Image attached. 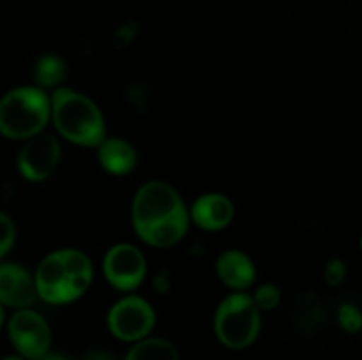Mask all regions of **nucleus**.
<instances>
[{"instance_id":"obj_1","label":"nucleus","mask_w":362,"mask_h":360,"mask_svg":"<svg viewBox=\"0 0 362 360\" xmlns=\"http://www.w3.org/2000/svg\"><path fill=\"white\" fill-rule=\"evenodd\" d=\"M131 224L141 242L156 249L177 246L189 229V208L166 180H147L131 201Z\"/></svg>"},{"instance_id":"obj_2","label":"nucleus","mask_w":362,"mask_h":360,"mask_svg":"<svg viewBox=\"0 0 362 360\" xmlns=\"http://www.w3.org/2000/svg\"><path fill=\"white\" fill-rule=\"evenodd\" d=\"M94 265L85 251L64 247L46 254L34 272L37 299L52 306L76 302L90 289Z\"/></svg>"},{"instance_id":"obj_3","label":"nucleus","mask_w":362,"mask_h":360,"mask_svg":"<svg viewBox=\"0 0 362 360\" xmlns=\"http://www.w3.org/2000/svg\"><path fill=\"white\" fill-rule=\"evenodd\" d=\"M49 120L69 143L95 148L108 134L101 108L94 99L71 87H59L49 94Z\"/></svg>"},{"instance_id":"obj_4","label":"nucleus","mask_w":362,"mask_h":360,"mask_svg":"<svg viewBox=\"0 0 362 360\" xmlns=\"http://www.w3.org/2000/svg\"><path fill=\"white\" fill-rule=\"evenodd\" d=\"M49 94L37 85L11 88L0 97V134L25 141L45 133L49 124Z\"/></svg>"},{"instance_id":"obj_5","label":"nucleus","mask_w":362,"mask_h":360,"mask_svg":"<svg viewBox=\"0 0 362 360\" xmlns=\"http://www.w3.org/2000/svg\"><path fill=\"white\" fill-rule=\"evenodd\" d=\"M212 328L216 339L228 349L237 352L255 344L262 330V313L250 292H230L216 307Z\"/></svg>"},{"instance_id":"obj_6","label":"nucleus","mask_w":362,"mask_h":360,"mask_svg":"<svg viewBox=\"0 0 362 360\" xmlns=\"http://www.w3.org/2000/svg\"><path fill=\"white\" fill-rule=\"evenodd\" d=\"M154 306L136 293H127L112 304L106 314L110 334L122 342H136L152 335L156 327Z\"/></svg>"},{"instance_id":"obj_7","label":"nucleus","mask_w":362,"mask_h":360,"mask_svg":"<svg viewBox=\"0 0 362 360\" xmlns=\"http://www.w3.org/2000/svg\"><path fill=\"white\" fill-rule=\"evenodd\" d=\"M7 325V337L14 352L25 360H35L52 349V327L41 313L32 307L14 309Z\"/></svg>"},{"instance_id":"obj_8","label":"nucleus","mask_w":362,"mask_h":360,"mask_svg":"<svg viewBox=\"0 0 362 360\" xmlns=\"http://www.w3.org/2000/svg\"><path fill=\"white\" fill-rule=\"evenodd\" d=\"M103 275L117 292L133 293L147 277V258L129 242L113 244L103 256Z\"/></svg>"},{"instance_id":"obj_9","label":"nucleus","mask_w":362,"mask_h":360,"mask_svg":"<svg viewBox=\"0 0 362 360\" xmlns=\"http://www.w3.org/2000/svg\"><path fill=\"white\" fill-rule=\"evenodd\" d=\"M62 159V145L55 134L41 133L25 140L16 157L18 173L32 184L48 180L59 168Z\"/></svg>"},{"instance_id":"obj_10","label":"nucleus","mask_w":362,"mask_h":360,"mask_svg":"<svg viewBox=\"0 0 362 360\" xmlns=\"http://www.w3.org/2000/svg\"><path fill=\"white\" fill-rule=\"evenodd\" d=\"M37 300L34 274L13 261L0 263V304L11 309L32 307Z\"/></svg>"},{"instance_id":"obj_11","label":"nucleus","mask_w":362,"mask_h":360,"mask_svg":"<svg viewBox=\"0 0 362 360\" xmlns=\"http://www.w3.org/2000/svg\"><path fill=\"white\" fill-rule=\"evenodd\" d=\"M187 208L189 221L204 232H221L235 219V205L232 198L216 191L200 194Z\"/></svg>"},{"instance_id":"obj_12","label":"nucleus","mask_w":362,"mask_h":360,"mask_svg":"<svg viewBox=\"0 0 362 360\" xmlns=\"http://www.w3.org/2000/svg\"><path fill=\"white\" fill-rule=\"evenodd\" d=\"M216 275L230 292H250L257 282V265L240 249H226L216 258Z\"/></svg>"},{"instance_id":"obj_13","label":"nucleus","mask_w":362,"mask_h":360,"mask_svg":"<svg viewBox=\"0 0 362 360\" xmlns=\"http://www.w3.org/2000/svg\"><path fill=\"white\" fill-rule=\"evenodd\" d=\"M98 162L106 173L113 176H126L136 168L138 152L131 141L120 136H106L95 147Z\"/></svg>"},{"instance_id":"obj_14","label":"nucleus","mask_w":362,"mask_h":360,"mask_svg":"<svg viewBox=\"0 0 362 360\" xmlns=\"http://www.w3.org/2000/svg\"><path fill=\"white\" fill-rule=\"evenodd\" d=\"M124 360H180V355L172 341L148 335L141 341L133 342Z\"/></svg>"},{"instance_id":"obj_15","label":"nucleus","mask_w":362,"mask_h":360,"mask_svg":"<svg viewBox=\"0 0 362 360\" xmlns=\"http://www.w3.org/2000/svg\"><path fill=\"white\" fill-rule=\"evenodd\" d=\"M64 78H66V64L60 56L52 55V53L39 56L34 66V85L46 92L49 88L55 90V88L62 87Z\"/></svg>"},{"instance_id":"obj_16","label":"nucleus","mask_w":362,"mask_h":360,"mask_svg":"<svg viewBox=\"0 0 362 360\" xmlns=\"http://www.w3.org/2000/svg\"><path fill=\"white\" fill-rule=\"evenodd\" d=\"M251 299H253L255 306L260 309V313H269V311H274L276 307H279L283 299L281 288L274 282H264V284H258L255 288L253 293H250Z\"/></svg>"},{"instance_id":"obj_17","label":"nucleus","mask_w":362,"mask_h":360,"mask_svg":"<svg viewBox=\"0 0 362 360\" xmlns=\"http://www.w3.org/2000/svg\"><path fill=\"white\" fill-rule=\"evenodd\" d=\"M338 323L346 334H357L362 328V314L356 304H341L338 309Z\"/></svg>"},{"instance_id":"obj_18","label":"nucleus","mask_w":362,"mask_h":360,"mask_svg":"<svg viewBox=\"0 0 362 360\" xmlns=\"http://www.w3.org/2000/svg\"><path fill=\"white\" fill-rule=\"evenodd\" d=\"M14 242H16V226L6 212L0 210V260L11 253Z\"/></svg>"},{"instance_id":"obj_19","label":"nucleus","mask_w":362,"mask_h":360,"mask_svg":"<svg viewBox=\"0 0 362 360\" xmlns=\"http://www.w3.org/2000/svg\"><path fill=\"white\" fill-rule=\"evenodd\" d=\"M346 277V265L341 258H331L325 263L324 279L329 286H338L345 281Z\"/></svg>"},{"instance_id":"obj_20","label":"nucleus","mask_w":362,"mask_h":360,"mask_svg":"<svg viewBox=\"0 0 362 360\" xmlns=\"http://www.w3.org/2000/svg\"><path fill=\"white\" fill-rule=\"evenodd\" d=\"M134 37H136V27L133 23H124L115 34V39L120 42V46L129 44Z\"/></svg>"},{"instance_id":"obj_21","label":"nucleus","mask_w":362,"mask_h":360,"mask_svg":"<svg viewBox=\"0 0 362 360\" xmlns=\"http://www.w3.org/2000/svg\"><path fill=\"white\" fill-rule=\"evenodd\" d=\"M81 360H113V359L108 355V353L101 352V349H94V352L87 353Z\"/></svg>"},{"instance_id":"obj_22","label":"nucleus","mask_w":362,"mask_h":360,"mask_svg":"<svg viewBox=\"0 0 362 360\" xmlns=\"http://www.w3.org/2000/svg\"><path fill=\"white\" fill-rule=\"evenodd\" d=\"M35 360H69V359H67L66 355H62V353L52 352V349H49V352H46L45 355H41L39 359H35Z\"/></svg>"},{"instance_id":"obj_23","label":"nucleus","mask_w":362,"mask_h":360,"mask_svg":"<svg viewBox=\"0 0 362 360\" xmlns=\"http://www.w3.org/2000/svg\"><path fill=\"white\" fill-rule=\"evenodd\" d=\"M4 325H6V307L0 304V328H2Z\"/></svg>"},{"instance_id":"obj_24","label":"nucleus","mask_w":362,"mask_h":360,"mask_svg":"<svg viewBox=\"0 0 362 360\" xmlns=\"http://www.w3.org/2000/svg\"><path fill=\"white\" fill-rule=\"evenodd\" d=\"M0 360H25V359H23V356L18 355V353H13V355L2 356V359H0Z\"/></svg>"}]
</instances>
